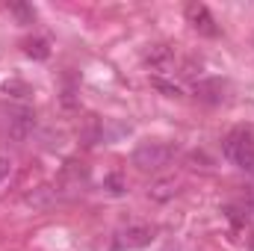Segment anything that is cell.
<instances>
[{
    "mask_svg": "<svg viewBox=\"0 0 254 251\" xmlns=\"http://www.w3.org/2000/svg\"><path fill=\"white\" fill-rule=\"evenodd\" d=\"M222 151H225V157L234 166H240V169L254 175V133L252 130H246V127L231 130L225 136V142H222Z\"/></svg>",
    "mask_w": 254,
    "mask_h": 251,
    "instance_id": "cell-1",
    "label": "cell"
},
{
    "mask_svg": "<svg viewBox=\"0 0 254 251\" xmlns=\"http://www.w3.org/2000/svg\"><path fill=\"white\" fill-rule=\"evenodd\" d=\"M130 160L139 172H163L175 160V148L166 142H142V145H136Z\"/></svg>",
    "mask_w": 254,
    "mask_h": 251,
    "instance_id": "cell-2",
    "label": "cell"
},
{
    "mask_svg": "<svg viewBox=\"0 0 254 251\" xmlns=\"http://www.w3.org/2000/svg\"><path fill=\"white\" fill-rule=\"evenodd\" d=\"M154 243V231L148 225H130L125 231L116 234V249L119 251H133V249H145Z\"/></svg>",
    "mask_w": 254,
    "mask_h": 251,
    "instance_id": "cell-3",
    "label": "cell"
},
{
    "mask_svg": "<svg viewBox=\"0 0 254 251\" xmlns=\"http://www.w3.org/2000/svg\"><path fill=\"white\" fill-rule=\"evenodd\" d=\"M187 18H190V24L201 33V36H219V27H216V18L210 15V9L204 6V3H190L187 6Z\"/></svg>",
    "mask_w": 254,
    "mask_h": 251,
    "instance_id": "cell-4",
    "label": "cell"
},
{
    "mask_svg": "<svg viewBox=\"0 0 254 251\" xmlns=\"http://www.w3.org/2000/svg\"><path fill=\"white\" fill-rule=\"evenodd\" d=\"M225 89H228V86H225L219 77H207V80H198V83L192 86L195 98L204 101V104H222V101H225Z\"/></svg>",
    "mask_w": 254,
    "mask_h": 251,
    "instance_id": "cell-5",
    "label": "cell"
},
{
    "mask_svg": "<svg viewBox=\"0 0 254 251\" xmlns=\"http://www.w3.org/2000/svg\"><path fill=\"white\" fill-rule=\"evenodd\" d=\"M142 60H145L148 68H154V71H169L175 65V48L172 45H151Z\"/></svg>",
    "mask_w": 254,
    "mask_h": 251,
    "instance_id": "cell-6",
    "label": "cell"
},
{
    "mask_svg": "<svg viewBox=\"0 0 254 251\" xmlns=\"http://www.w3.org/2000/svg\"><path fill=\"white\" fill-rule=\"evenodd\" d=\"M33 127H36V116H33V110H18V113H12L9 133H12L15 139H24Z\"/></svg>",
    "mask_w": 254,
    "mask_h": 251,
    "instance_id": "cell-7",
    "label": "cell"
},
{
    "mask_svg": "<svg viewBox=\"0 0 254 251\" xmlns=\"http://www.w3.org/2000/svg\"><path fill=\"white\" fill-rule=\"evenodd\" d=\"M178 189H181V184H178L175 178H166V181H157L154 187L148 189V195H151L154 201H172V198L178 195Z\"/></svg>",
    "mask_w": 254,
    "mask_h": 251,
    "instance_id": "cell-8",
    "label": "cell"
},
{
    "mask_svg": "<svg viewBox=\"0 0 254 251\" xmlns=\"http://www.w3.org/2000/svg\"><path fill=\"white\" fill-rule=\"evenodd\" d=\"M24 51H27V57H33V60H48V57H51V48H48L45 39H30V42L24 45Z\"/></svg>",
    "mask_w": 254,
    "mask_h": 251,
    "instance_id": "cell-9",
    "label": "cell"
},
{
    "mask_svg": "<svg viewBox=\"0 0 254 251\" xmlns=\"http://www.w3.org/2000/svg\"><path fill=\"white\" fill-rule=\"evenodd\" d=\"M151 86H154L157 92L169 95V98H181V95H184V89H181L178 83H169V80H163V77H154V80H151Z\"/></svg>",
    "mask_w": 254,
    "mask_h": 251,
    "instance_id": "cell-10",
    "label": "cell"
},
{
    "mask_svg": "<svg viewBox=\"0 0 254 251\" xmlns=\"http://www.w3.org/2000/svg\"><path fill=\"white\" fill-rule=\"evenodd\" d=\"M51 195H54V189H51V187H39L36 192H30V195H27V204L42 207V204H48V201H51Z\"/></svg>",
    "mask_w": 254,
    "mask_h": 251,
    "instance_id": "cell-11",
    "label": "cell"
},
{
    "mask_svg": "<svg viewBox=\"0 0 254 251\" xmlns=\"http://www.w3.org/2000/svg\"><path fill=\"white\" fill-rule=\"evenodd\" d=\"M107 184H110V192H113V195H122V192H125V184H122V178H119V175H110V178H107Z\"/></svg>",
    "mask_w": 254,
    "mask_h": 251,
    "instance_id": "cell-12",
    "label": "cell"
},
{
    "mask_svg": "<svg viewBox=\"0 0 254 251\" xmlns=\"http://www.w3.org/2000/svg\"><path fill=\"white\" fill-rule=\"evenodd\" d=\"M12 12H15V15H21V18H33V9H30V6H21V3H15V6H12Z\"/></svg>",
    "mask_w": 254,
    "mask_h": 251,
    "instance_id": "cell-13",
    "label": "cell"
},
{
    "mask_svg": "<svg viewBox=\"0 0 254 251\" xmlns=\"http://www.w3.org/2000/svg\"><path fill=\"white\" fill-rule=\"evenodd\" d=\"M9 169H12V163H9V157H0V181L9 175Z\"/></svg>",
    "mask_w": 254,
    "mask_h": 251,
    "instance_id": "cell-14",
    "label": "cell"
},
{
    "mask_svg": "<svg viewBox=\"0 0 254 251\" xmlns=\"http://www.w3.org/2000/svg\"><path fill=\"white\" fill-rule=\"evenodd\" d=\"M252 249H254V243H252Z\"/></svg>",
    "mask_w": 254,
    "mask_h": 251,
    "instance_id": "cell-15",
    "label": "cell"
}]
</instances>
